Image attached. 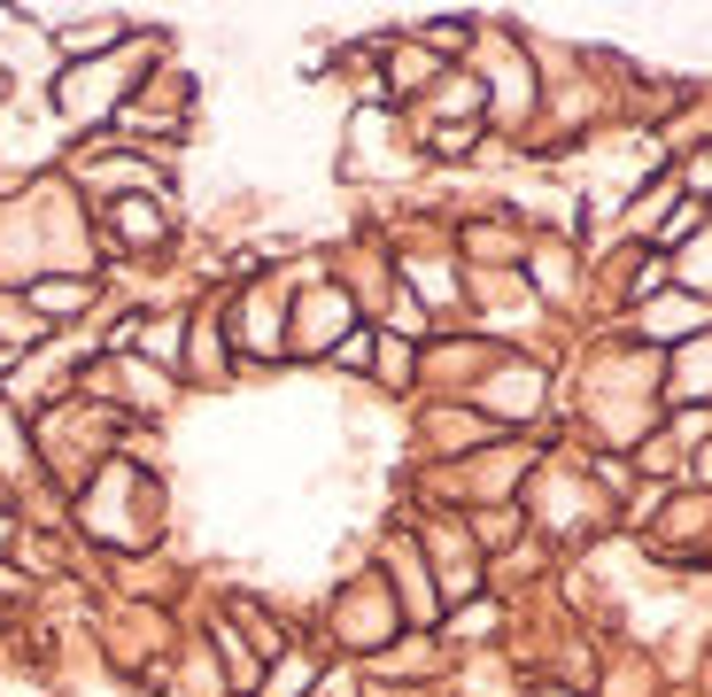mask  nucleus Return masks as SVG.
<instances>
[{"mask_svg": "<svg viewBox=\"0 0 712 697\" xmlns=\"http://www.w3.org/2000/svg\"><path fill=\"white\" fill-rule=\"evenodd\" d=\"M0 102H9V78H0Z\"/></svg>", "mask_w": 712, "mask_h": 697, "instance_id": "nucleus-6", "label": "nucleus"}, {"mask_svg": "<svg viewBox=\"0 0 712 697\" xmlns=\"http://www.w3.org/2000/svg\"><path fill=\"white\" fill-rule=\"evenodd\" d=\"M543 697H573V689H543Z\"/></svg>", "mask_w": 712, "mask_h": 697, "instance_id": "nucleus-5", "label": "nucleus"}, {"mask_svg": "<svg viewBox=\"0 0 712 697\" xmlns=\"http://www.w3.org/2000/svg\"><path fill=\"white\" fill-rule=\"evenodd\" d=\"M9 543H16V519H9V511H0V551H9Z\"/></svg>", "mask_w": 712, "mask_h": 697, "instance_id": "nucleus-4", "label": "nucleus"}, {"mask_svg": "<svg viewBox=\"0 0 712 697\" xmlns=\"http://www.w3.org/2000/svg\"><path fill=\"white\" fill-rule=\"evenodd\" d=\"M132 333H140V357L147 365H187V318H147Z\"/></svg>", "mask_w": 712, "mask_h": 697, "instance_id": "nucleus-3", "label": "nucleus"}, {"mask_svg": "<svg viewBox=\"0 0 712 697\" xmlns=\"http://www.w3.org/2000/svg\"><path fill=\"white\" fill-rule=\"evenodd\" d=\"M24 303H32L39 318H78L85 303H94V287H85V280H32Z\"/></svg>", "mask_w": 712, "mask_h": 697, "instance_id": "nucleus-2", "label": "nucleus"}, {"mask_svg": "<svg viewBox=\"0 0 712 697\" xmlns=\"http://www.w3.org/2000/svg\"><path fill=\"white\" fill-rule=\"evenodd\" d=\"M109 233L124 240V248H163V210L147 202V194H124V202H109Z\"/></svg>", "mask_w": 712, "mask_h": 697, "instance_id": "nucleus-1", "label": "nucleus"}]
</instances>
